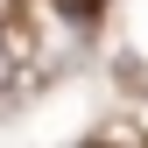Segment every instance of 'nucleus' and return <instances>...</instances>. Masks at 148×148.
I'll return each mask as SVG.
<instances>
[{
  "label": "nucleus",
  "instance_id": "f257e3e1",
  "mask_svg": "<svg viewBox=\"0 0 148 148\" xmlns=\"http://www.w3.org/2000/svg\"><path fill=\"white\" fill-rule=\"evenodd\" d=\"M21 49H28V35H21V28H0V92L21 85Z\"/></svg>",
  "mask_w": 148,
  "mask_h": 148
}]
</instances>
